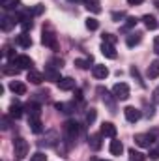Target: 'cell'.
<instances>
[{
  "instance_id": "cell-1",
  "label": "cell",
  "mask_w": 159,
  "mask_h": 161,
  "mask_svg": "<svg viewBox=\"0 0 159 161\" xmlns=\"http://www.w3.org/2000/svg\"><path fill=\"white\" fill-rule=\"evenodd\" d=\"M62 135H64V141L71 146L77 141V137L80 135V125L75 120H68L62 125Z\"/></svg>"
},
{
  "instance_id": "cell-2",
  "label": "cell",
  "mask_w": 159,
  "mask_h": 161,
  "mask_svg": "<svg viewBox=\"0 0 159 161\" xmlns=\"http://www.w3.org/2000/svg\"><path fill=\"white\" fill-rule=\"evenodd\" d=\"M13 152H15V158L17 159H25L28 156V142L23 137H17L13 141Z\"/></svg>"
},
{
  "instance_id": "cell-3",
  "label": "cell",
  "mask_w": 159,
  "mask_h": 161,
  "mask_svg": "<svg viewBox=\"0 0 159 161\" xmlns=\"http://www.w3.org/2000/svg\"><path fill=\"white\" fill-rule=\"evenodd\" d=\"M154 142H156L154 133H137L135 135V144H139L140 148H152Z\"/></svg>"
},
{
  "instance_id": "cell-4",
  "label": "cell",
  "mask_w": 159,
  "mask_h": 161,
  "mask_svg": "<svg viewBox=\"0 0 159 161\" xmlns=\"http://www.w3.org/2000/svg\"><path fill=\"white\" fill-rule=\"evenodd\" d=\"M112 94H114V97H116L118 101H125V99L131 96L129 86H127L125 82H116V84L112 86Z\"/></svg>"
},
{
  "instance_id": "cell-5",
  "label": "cell",
  "mask_w": 159,
  "mask_h": 161,
  "mask_svg": "<svg viewBox=\"0 0 159 161\" xmlns=\"http://www.w3.org/2000/svg\"><path fill=\"white\" fill-rule=\"evenodd\" d=\"M11 64H15L19 69H34L32 66H34V62H32V58L30 56H26V54H19V56H15L13 60H9Z\"/></svg>"
},
{
  "instance_id": "cell-6",
  "label": "cell",
  "mask_w": 159,
  "mask_h": 161,
  "mask_svg": "<svg viewBox=\"0 0 159 161\" xmlns=\"http://www.w3.org/2000/svg\"><path fill=\"white\" fill-rule=\"evenodd\" d=\"M41 43H43L45 47H51L52 51H56V49H58V41H56V36H54V32H51V30H45V28H43Z\"/></svg>"
},
{
  "instance_id": "cell-7",
  "label": "cell",
  "mask_w": 159,
  "mask_h": 161,
  "mask_svg": "<svg viewBox=\"0 0 159 161\" xmlns=\"http://www.w3.org/2000/svg\"><path fill=\"white\" fill-rule=\"evenodd\" d=\"M56 141H60V137H58V133L54 131V129H51L49 133H45L43 137H41V141L38 142L40 146H56Z\"/></svg>"
},
{
  "instance_id": "cell-8",
  "label": "cell",
  "mask_w": 159,
  "mask_h": 161,
  "mask_svg": "<svg viewBox=\"0 0 159 161\" xmlns=\"http://www.w3.org/2000/svg\"><path fill=\"white\" fill-rule=\"evenodd\" d=\"M25 111H26L28 118H40L41 116V105L36 103V101H28L26 107H25Z\"/></svg>"
},
{
  "instance_id": "cell-9",
  "label": "cell",
  "mask_w": 159,
  "mask_h": 161,
  "mask_svg": "<svg viewBox=\"0 0 159 161\" xmlns=\"http://www.w3.org/2000/svg\"><path fill=\"white\" fill-rule=\"evenodd\" d=\"M123 114H125V120L131 122V124L139 122L140 116H142V113H140L139 109H135V107H125V109H123Z\"/></svg>"
},
{
  "instance_id": "cell-10",
  "label": "cell",
  "mask_w": 159,
  "mask_h": 161,
  "mask_svg": "<svg viewBox=\"0 0 159 161\" xmlns=\"http://www.w3.org/2000/svg\"><path fill=\"white\" fill-rule=\"evenodd\" d=\"M99 92L103 94V103L109 107V111H111V113H114V111H116V101H114L116 97H114V94H109V92H107V90H103V88H99Z\"/></svg>"
},
{
  "instance_id": "cell-11",
  "label": "cell",
  "mask_w": 159,
  "mask_h": 161,
  "mask_svg": "<svg viewBox=\"0 0 159 161\" xmlns=\"http://www.w3.org/2000/svg\"><path fill=\"white\" fill-rule=\"evenodd\" d=\"M45 80H54V82H58V80H60V71H58V68H56V66L49 64V66L45 68Z\"/></svg>"
},
{
  "instance_id": "cell-12",
  "label": "cell",
  "mask_w": 159,
  "mask_h": 161,
  "mask_svg": "<svg viewBox=\"0 0 159 161\" xmlns=\"http://www.w3.org/2000/svg\"><path fill=\"white\" fill-rule=\"evenodd\" d=\"M15 25H17V21H15L13 15H2V19H0V26H2L4 32H9Z\"/></svg>"
},
{
  "instance_id": "cell-13",
  "label": "cell",
  "mask_w": 159,
  "mask_h": 161,
  "mask_svg": "<svg viewBox=\"0 0 159 161\" xmlns=\"http://www.w3.org/2000/svg\"><path fill=\"white\" fill-rule=\"evenodd\" d=\"M103 137H116V125L114 124H111V122H103L101 124V131H99Z\"/></svg>"
},
{
  "instance_id": "cell-14",
  "label": "cell",
  "mask_w": 159,
  "mask_h": 161,
  "mask_svg": "<svg viewBox=\"0 0 159 161\" xmlns=\"http://www.w3.org/2000/svg\"><path fill=\"white\" fill-rule=\"evenodd\" d=\"M15 43H17L19 47H23V49H28V47H32V38H30L26 32H23V34H19V36L15 38Z\"/></svg>"
},
{
  "instance_id": "cell-15",
  "label": "cell",
  "mask_w": 159,
  "mask_h": 161,
  "mask_svg": "<svg viewBox=\"0 0 159 161\" xmlns=\"http://www.w3.org/2000/svg\"><path fill=\"white\" fill-rule=\"evenodd\" d=\"M101 53H103V56H107V58H111V60H114L116 58V49H114V45H111V43H101Z\"/></svg>"
},
{
  "instance_id": "cell-16",
  "label": "cell",
  "mask_w": 159,
  "mask_h": 161,
  "mask_svg": "<svg viewBox=\"0 0 159 161\" xmlns=\"http://www.w3.org/2000/svg\"><path fill=\"white\" fill-rule=\"evenodd\" d=\"M92 73H94L96 79H105V77L109 75V69H107V66H103V64H96V66L92 68Z\"/></svg>"
},
{
  "instance_id": "cell-17",
  "label": "cell",
  "mask_w": 159,
  "mask_h": 161,
  "mask_svg": "<svg viewBox=\"0 0 159 161\" xmlns=\"http://www.w3.org/2000/svg\"><path fill=\"white\" fill-rule=\"evenodd\" d=\"M9 90H11L13 94H17V96H25V94H26V84H23V82H19V80H11V82H9Z\"/></svg>"
},
{
  "instance_id": "cell-18",
  "label": "cell",
  "mask_w": 159,
  "mask_h": 161,
  "mask_svg": "<svg viewBox=\"0 0 159 161\" xmlns=\"http://www.w3.org/2000/svg\"><path fill=\"white\" fill-rule=\"evenodd\" d=\"M45 79V75L40 73V71H36V69H28V75H26V80H30L32 84H41Z\"/></svg>"
},
{
  "instance_id": "cell-19",
  "label": "cell",
  "mask_w": 159,
  "mask_h": 161,
  "mask_svg": "<svg viewBox=\"0 0 159 161\" xmlns=\"http://www.w3.org/2000/svg\"><path fill=\"white\" fill-rule=\"evenodd\" d=\"M101 133H94V135H90L88 137V144H90V148L92 150H99L101 148Z\"/></svg>"
},
{
  "instance_id": "cell-20",
  "label": "cell",
  "mask_w": 159,
  "mask_h": 161,
  "mask_svg": "<svg viewBox=\"0 0 159 161\" xmlns=\"http://www.w3.org/2000/svg\"><path fill=\"white\" fill-rule=\"evenodd\" d=\"M58 88H60V90H64V92L73 90V88H75V80L71 79V77H64V79L58 80Z\"/></svg>"
},
{
  "instance_id": "cell-21",
  "label": "cell",
  "mask_w": 159,
  "mask_h": 161,
  "mask_svg": "<svg viewBox=\"0 0 159 161\" xmlns=\"http://www.w3.org/2000/svg\"><path fill=\"white\" fill-rule=\"evenodd\" d=\"M9 116L15 118V120H19V118L23 116V107H21L17 101H13V103L9 105Z\"/></svg>"
},
{
  "instance_id": "cell-22",
  "label": "cell",
  "mask_w": 159,
  "mask_h": 161,
  "mask_svg": "<svg viewBox=\"0 0 159 161\" xmlns=\"http://www.w3.org/2000/svg\"><path fill=\"white\" fill-rule=\"evenodd\" d=\"M142 23H144V26H146L148 30H156V28H157V25H159L157 19H156L154 15H150V13L142 17Z\"/></svg>"
},
{
  "instance_id": "cell-23",
  "label": "cell",
  "mask_w": 159,
  "mask_h": 161,
  "mask_svg": "<svg viewBox=\"0 0 159 161\" xmlns=\"http://www.w3.org/2000/svg\"><path fill=\"white\" fill-rule=\"evenodd\" d=\"M142 40V34H139V32H131L127 38H125V43H127V47H135V45H139Z\"/></svg>"
},
{
  "instance_id": "cell-24",
  "label": "cell",
  "mask_w": 159,
  "mask_h": 161,
  "mask_svg": "<svg viewBox=\"0 0 159 161\" xmlns=\"http://www.w3.org/2000/svg\"><path fill=\"white\" fill-rule=\"evenodd\" d=\"M0 6L6 11H11V9H17L21 6V0H0Z\"/></svg>"
},
{
  "instance_id": "cell-25",
  "label": "cell",
  "mask_w": 159,
  "mask_h": 161,
  "mask_svg": "<svg viewBox=\"0 0 159 161\" xmlns=\"http://www.w3.org/2000/svg\"><path fill=\"white\" fill-rule=\"evenodd\" d=\"M146 75H148L150 79H157V77H159V60H154V62L150 64V68H148Z\"/></svg>"
},
{
  "instance_id": "cell-26",
  "label": "cell",
  "mask_w": 159,
  "mask_h": 161,
  "mask_svg": "<svg viewBox=\"0 0 159 161\" xmlns=\"http://www.w3.org/2000/svg\"><path fill=\"white\" fill-rule=\"evenodd\" d=\"M109 150H111V154H112V156H122V152H123V144H122L120 141H111Z\"/></svg>"
},
{
  "instance_id": "cell-27",
  "label": "cell",
  "mask_w": 159,
  "mask_h": 161,
  "mask_svg": "<svg viewBox=\"0 0 159 161\" xmlns=\"http://www.w3.org/2000/svg\"><path fill=\"white\" fill-rule=\"evenodd\" d=\"M54 107H56L60 113H66V114H69V113H73V111H75V105H73V103H64V101L56 103Z\"/></svg>"
},
{
  "instance_id": "cell-28",
  "label": "cell",
  "mask_w": 159,
  "mask_h": 161,
  "mask_svg": "<svg viewBox=\"0 0 159 161\" xmlns=\"http://www.w3.org/2000/svg\"><path fill=\"white\" fill-rule=\"evenodd\" d=\"M28 125L34 133H41L43 131V124H41L40 118H28Z\"/></svg>"
},
{
  "instance_id": "cell-29",
  "label": "cell",
  "mask_w": 159,
  "mask_h": 161,
  "mask_svg": "<svg viewBox=\"0 0 159 161\" xmlns=\"http://www.w3.org/2000/svg\"><path fill=\"white\" fill-rule=\"evenodd\" d=\"M137 23H139V21H137L135 17H127V19H125V23L122 25V32H129L131 28H135V26H137Z\"/></svg>"
},
{
  "instance_id": "cell-30",
  "label": "cell",
  "mask_w": 159,
  "mask_h": 161,
  "mask_svg": "<svg viewBox=\"0 0 159 161\" xmlns=\"http://www.w3.org/2000/svg\"><path fill=\"white\" fill-rule=\"evenodd\" d=\"M84 4H86L88 11H94V13H99V11H101V8H99V0H84Z\"/></svg>"
},
{
  "instance_id": "cell-31",
  "label": "cell",
  "mask_w": 159,
  "mask_h": 161,
  "mask_svg": "<svg viewBox=\"0 0 159 161\" xmlns=\"http://www.w3.org/2000/svg\"><path fill=\"white\" fill-rule=\"evenodd\" d=\"M19 68H15V64H11V62H8L6 66H4V73L6 75H19Z\"/></svg>"
},
{
  "instance_id": "cell-32",
  "label": "cell",
  "mask_w": 159,
  "mask_h": 161,
  "mask_svg": "<svg viewBox=\"0 0 159 161\" xmlns=\"http://www.w3.org/2000/svg\"><path fill=\"white\" fill-rule=\"evenodd\" d=\"M90 64H92V56H90L88 60H82V58H77V60H75V66H77L79 69H88Z\"/></svg>"
},
{
  "instance_id": "cell-33",
  "label": "cell",
  "mask_w": 159,
  "mask_h": 161,
  "mask_svg": "<svg viewBox=\"0 0 159 161\" xmlns=\"http://www.w3.org/2000/svg\"><path fill=\"white\" fill-rule=\"evenodd\" d=\"M86 28H88V30H97V28H99V21L94 19V17H88V19H86Z\"/></svg>"
},
{
  "instance_id": "cell-34",
  "label": "cell",
  "mask_w": 159,
  "mask_h": 161,
  "mask_svg": "<svg viewBox=\"0 0 159 161\" xmlns=\"http://www.w3.org/2000/svg\"><path fill=\"white\" fill-rule=\"evenodd\" d=\"M129 159L131 161H144V154L135 152V148H131V150H129Z\"/></svg>"
},
{
  "instance_id": "cell-35",
  "label": "cell",
  "mask_w": 159,
  "mask_h": 161,
  "mask_svg": "<svg viewBox=\"0 0 159 161\" xmlns=\"http://www.w3.org/2000/svg\"><path fill=\"white\" fill-rule=\"evenodd\" d=\"M9 124H11V116L8 114V116H2V120H0V127L6 131V129H9Z\"/></svg>"
},
{
  "instance_id": "cell-36",
  "label": "cell",
  "mask_w": 159,
  "mask_h": 161,
  "mask_svg": "<svg viewBox=\"0 0 159 161\" xmlns=\"http://www.w3.org/2000/svg\"><path fill=\"white\" fill-rule=\"evenodd\" d=\"M94 120H96V109H90L86 113V124L90 125V124H94Z\"/></svg>"
},
{
  "instance_id": "cell-37",
  "label": "cell",
  "mask_w": 159,
  "mask_h": 161,
  "mask_svg": "<svg viewBox=\"0 0 159 161\" xmlns=\"http://www.w3.org/2000/svg\"><path fill=\"white\" fill-rule=\"evenodd\" d=\"M150 158H152V159H159V141H157L156 146L150 148Z\"/></svg>"
},
{
  "instance_id": "cell-38",
  "label": "cell",
  "mask_w": 159,
  "mask_h": 161,
  "mask_svg": "<svg viewBox=\"0 0 159 161\" xmlns=\"http://www.w3.org/2000/svg\"><path fill=\"white\" fill-rule=\"evenodd\" d=\"M43 11H45V6H43V4H38V6H36L34 9H30V13H32V17H34V15H41Z\"/></svg>"
},
{
  "instance_id": "cell-39",
  "label": "cell",
  "mask_w": 159,
  "mask_h": 161,
  "mask_svg": "<svg viewBox=\"0 0 159 161\" xmlns=\"http://www.w3.org/2000/svg\"><path fill=\"white\" fill-rule=\"evenodd\" d=\"M30 161H47V156H45L43 152H36V154L30 158Z\"/></svg>"
},
{
  "instance_id": "cell-40",
  "label": "cell",
  "mask_w": 159,
  "mask_h": 161,
  "mask_svg": "<svg viewBox=\"0 0 159 161\" xmlns=\"http://www.w3.org/2000/svg\"><path fill=\"white\" fill-rule=\"evenodd\" d=\"M103 41L114 45V43H116V36H112V34H103Z\"/></svg>"
},
{
  "instance_id": "cell-41",
  "label": "cell",
  "mask_w": 159,
  "mask_h": 161,
  "mask_svg": "<svg viewBox=\"0 0 159 161\" xmlns=\"http://www.w3.org/2000/svg\"><path fill=\"white\" fill-rule=\"evenodd\" d=\"M114 21H122V19H125V11H112V15H111Z\"/></svg>"
},
{
  "instance_id": "cell-42",
  "label": "cell",
  "mask_w": 159,
  "mask_h": 161,
  "mask_svg": "<svg viewBox=\"0 0 159 161\" xmlns=\"http://www.w3.org/2000/svg\"><path fill=\"white\" fill-rule=\"evenodd\" d=\"M131 75H133V77H135V79L139 80V82H140V86H144V82H142V80H140V77H139V69H137V68H135V66H133V68H131Z\"/></svg>"
},
{
  "instance_id": "cell-43",
  "label": "cell",
  "mask_w": 159,
  "mask_h": 161,
  "mask_svg": "<svg viewBox=\"0 0 159 161\" xmlns=\"http://www.w3.org/2000/svg\"><path fill=\"white\" fill-rule=\"evenodd\" d=\"M154 51H156V54L159 56V36H156V40H154Z\"/></svg>"
},
{
  "instance_id": "cell-44",
  "label": "cell",
  "mask_w": 159,
  "mask_h": 161,
  "mask_svg": "<svg viewBox=\"0 0 159 161\" xmlns=\"http://www.w3.org/2000/svg\"><path fill=\"white\" fill-rule=\"evenodd\" d=\"M154 103H159V86L154 90Z\"/></svg>"
},
{
  "instance_id": "cell-45",
  "label": "cell",
  "mask_w": 159,
  "mask_h": 161,
  "mask_svg": "<svg viewBox=\"0 0 159 161\" xmlns=\"http://www.w3.org/2000/svg\"><path fill=\"white\" fill-rule=\"evenodd\" d=\"M144 0H127V4L129 6H139V4H142Z\"/></svg>"
},
{
  "instance_id": "cell-46",
  "label": "cell",
  "mask_w": 159,
  "mask_h": 161,
  "mask_svg": "<svg viewBox=\"0 0 159 161\" xmlns=\"http://www.w3.org/2000/svg\"><path fill=\"white\" fill-rule=\"evenodd\" d=\"M75 99L77 101H82V92L80 90H75Z\"/></svg>"
},
{
  "instance_id": "cell-47",
  "label": "cell",
  "mask_w": 159,
  "mask_h": 161,
  "mask_svg": "<svg viewBox=\"0 0 159 161\" xmlns=\"http://www.w3.org/2000/svg\"><path fill=\"white\" fill-rule=\"evenodd\" d=\"M68 2H71V4H79V2H84V0H68Z\"/></svg>"
},
{
  "instance_id": "cell-48",
  "label": "cell",
  "mask_w": 159,
  "mask_h": 161,
  "mask_svg": "<svg viewBox=\"0 0 159 161\" xmlns=\"http://www.w3.org/2000/svg\"><path fill=\"white\" fill-rule=\"evenodd\" d=\"M154 4H156V8L159 9V0H154Z\"/></svg>"
},
{
  "instance_id": "cell-49",
  "label": "cell",
  "mask_w": 159,
  "mask_h": 161,
  "mask_svg": "<svg viewBox=\"0 0 159 161\" xmlns=\"http://www.w3.org/2000/svg\"><path fill=\"white\" fill-rule=\"evenodd\" d=\"M97 161H107V159H97Z\"/></svg>"
}]
</instances>
